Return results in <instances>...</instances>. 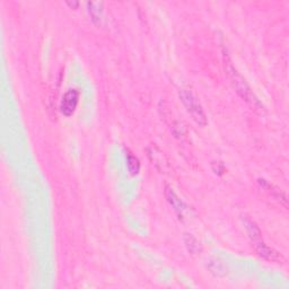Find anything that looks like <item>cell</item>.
Listing matches in <instances>:
<instances>
[{"instance_id":"obj_6","label":"cell","mask_w":289,"mask_h":289,"mask_svg":"<svg viewBox=\"0 0 289 289\" xmlns=\"http://www.w3.org/2000/svg\"><path fill=\"white\" fill-rule=\"evenodd\" d=\"M126 164H128V169L132 175L138 174L140 168L139 160L133 155L131 151L126 150Z\"/></svg>"},{"instance_id":"obj_1","label":"cell","mask_w":289,"mask_h":289,"mask_svg":"<svg viewBox=\"0 0 289 289\" xmlns=\"http://www.w3.org/2000/svg\"><path fill=\"white\" fill-rule=\"evenodd\" d=\"M225 71L227 76H228L230 84L233 85V87L236 90L238 95H240L245 102L250 104L255 111H263V105L260 103L258 97L254 95V93L252 92L250 86L248 85L245 79L240 75V72L233 67V64L229 61L228 58H225Z\"/></svg>"},{"instance_id":"obj_7","label":"cell","mask_w":289,"mask_h":289,"mask_svg":"<svg viewBox=\"0 0 289 289\" xmlns=\"http://www.w3.org/2000/svg\"><path fill=\"white\" fill-rule=\"evenodd\" d=\"M87 6H88V12L90 14V16H92L93 21H97L99 20H101V15H102V7H103V3L102 2H87Z\"/></svg>"},{"instance_id":"obj_4","label":"cell","mask_w":289,"mask_h":289,"mask_svg":"<svg viewBox=\"0 0 289 289\" xmlns=\"http://www.w3.org/2000/svg\"><path fill=\"white\" fill-rule=\"evenodd\" d=\"M253 245H254L255 251L258 252V254L260 256H262V258L270 260V261H277V262L283 260V256H281V254H279V253H278L277 251L272 250L271 248L267 247L263 241H260V242H258V243H254Z\"/></svg>"},{"instance_id":"obj_2","label":"cell","mask_w":289,"mask_h":289,"mask_svg":"<svg viewBox=\"0 0 289 289\" xmlns=\"http://www.w3.org/2000/svg\"><path fill=\"white\" fill-rule=\"evenodd\" d=\"M180 99L184 104V106L186 107V110L189 113L192 115L194 121L200 125L207 124V117H206L204 108H202L201 104L199 103V101L196 96L193 95L192 92L187 89H181L180 90Z\"/></svg>"},{"instance_id":"obj_5","label":"cell","mask_w":289,"mask_h":289,"mask_svg":"<svg viewBox=\"0 0 289 289\" xmlns=\"http://www.w3.org/2000/svg\"><path fill=\"white\" fill-rule=\"evenodd\" d=\"M165 196H166V199H167V201L169 202V205L172 206L173 209L176 211V214H178L180 217L182 216L183 214V202L180 200V199L178 198V196H176L174 191H173V189H171V187H166L165 190Z\"/></svg>"},{"instance_id":"obj_3","label":"cell","mask_w":289,"mask_h":289,"mask_svg":"<svg viewBox=\"0 0 289 289\" xmlns=\"http://www.w3.org/2000/svg\"><path fill=\"white\" fill-rule=\"evenodd\" d=\"M79 100V92L77 89H69L68 92L64 94L62 97V101H61L60 104V111L61 113L66 117H70V115L74 114L76 111V107H77Z\"/></svg>"},{"instance_id":"obj_8","label":"cell","mask_w":289,"mask_h":289,"mask_svg":"<svg viewBox=\"0 0 289 289\" xmlns=\"http://www.w3.org/2000/svg\"><path fill=\"white\" fill-rule=\"evenodd\" d=\"M67 5H69V6L71 7V8H74V9H75V8H77V7H78L79 2H78V1H69V0H68V1H67Z\"/></svg>"}]
</instances>
